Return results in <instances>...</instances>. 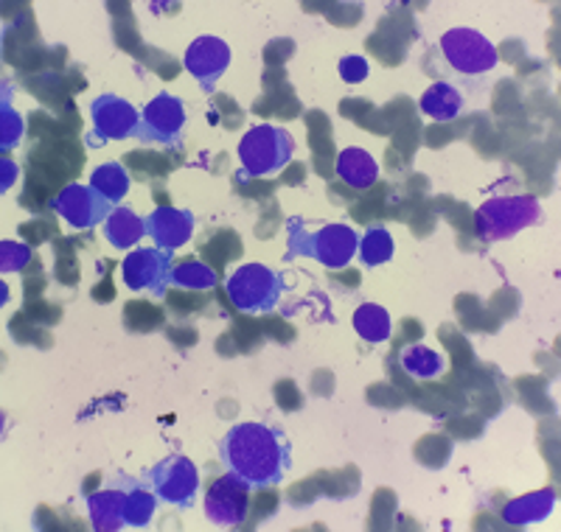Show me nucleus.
Segmentation results:
<instances>
[{
	"label": "nucleus",
	"mask_w": 561,
	"mask_h": 532,
	"mask_svg": "<svg viewBox=\"0 0 561 532\" xmlns=\"http://www.w3.org/2000/svg\"><path fill=\"white\" fill-rule=\"evenodd\" d=\"M222 465L244 479L253 490L275 488L293 469V449L287 435L270 424L244 420L225 431L219 440Z\"/></svg>",
	"instance_id": "nucleus-1"
},
{
	"label": "nucleus",
	"mask_w": 561,
	"mask_h": 532,
	"mask_svg": "<svg viewBox=\"0 0 561 532\" xmlns=\"http://www.w3.org/2000/svg\"><path fill=\"white\" fill-rule=\"evenodd\" d=\"M359 250V233L348 224H323L320 230L309 233L307 228H300V219L289 222V255H304V258L318 261L325 269H343L351 261L357 258Z\"/></svg>",
	"instance_id": "nucleus-2"
},
{
	"label": "nucleus",
	"mask_w": 561,
	"mask_h": 532,
	"mask_svg": "<svg viewBox=\"0 0 561 532\" xmlns=\"http://www.w3.org/2000/svg\"><path fill=\"white\" fill-rule=\"evenodd\" d=\"M295 140L284 127L255 124L239 140V165L244 177L270 180L293 163Z\"/></svg>",
	"instance_id": "nucleus-3"
},
{
	"label": "nucleus",
	"mask_w": 561,
	"mask_h": 532,
	"mask_svg": "<svg viewBox=\"0 0 561 532\" xmlns=\"http://www.w3.org/2000/svg\"><path fill=\"white\" fill-rule=\"evenodd\" d=\"M542 222V205L530 194H517V197H494L483 203L474 213V233L478 239L503 241L514 239L525 228Z\"/></svg>",
	"instance_id": "nucleus-4"
},
{
	"label": "nucleus",
	"mask_w": 561,
	"mask_h": 532,
	"mask_svg": "<svg viewBox=\"0 0 561 532\" xmlns=\"http://www.w3.org/2000/svg\"><path fill=\"white\" fill-rule=\"evenodd\" d=\"M280 275L264 264H244L225 284L230 303L242 314H270L280 300Z\"/></svg>",
	"instance_id": "nucleus-5"
},
{
	"label": "nucleus",
	"mask_w": 561,
	"mask_h": 532,
	"mask_svg": "<svg viewBox=\"0 0 561 532\" xmlns=\"http://www.w3.org/2000/svg\"><path fill=\"white\" fill-rule=\"evenodd\" d=\"M147 485L160 501L178 510H192L199 494V471L185 454H169L147 471Z\"/></svg>",
	"instance_id": "nucleus-6"
},
{
	"label": "nucleus",
	"mask_w": 561,
	"mask_h": 532,
	"mask_svg": "<svg viewBox=\"0 0 561 532\" xmlns=\"http://www.w3.org/2000/svg\"><path fill=\"white\" fill-rule=\"evenodd\" d=\"M438 45L449 68L460 77H483L497 68V48L474 28H449Z\"/></svg>",
	"instance_id": "nucleus-7"
},
{
	"label": "nucleus",
	"mask_w": 561,
	"mask_h": 532,
	"mask_svg": "<svg viewBox=\"0 0 561 532\" xmlns=\"http://www.w3.org/2000/svg\"><path fill=\"white\" fill-rule=\"evenodd\" d=\"M174 253L160 247H138L124 258L122 280L129 292H149L154 298H163L169 289V275H172Z\"/></svg>",
	"instance_id": "nucleus-8"
},
{
	"label": "nucleus",
	"mask_w": 561,
	"mask_h": 532,
	"mask_svg": "<svg viewBox=\"0 0 561 532\" xmlns=\"http://www.w3.org/2000/svg\"><path fill=\"white\" fill-rule=\"evenodd\" d=\"M185 127V104L172 93H158L147 107L140 109V135L144 143L154 147H180Z\"/></svg>",
	"instance_id": "nucleus-9"
},
{
	"label": "nucleus",
	"mask_w": 561,
	"mask_h": 532,
	"mask_svg": "<svg viewBox=\"0 0 561 532\" xmlns=\"http://www.w3.org/2000/svg\"><path fill=\"white\" fill-rule=\"evenodd\" d=\"M51 208L57 210V216L65 224H70L73 230H93L99 224H104L110 219V213L115 210V205L107 197H102L93 185H79L70 183L65 185L57 194V199L51 203Z\"/></svg>",
	"instance_id": "nucleus-10"
},
{
	"label": "nucleus",
	"mask_w": 561,
	"mask_h": 532,
	"mask_svg": "<svg viewBox=\"0 0 561 532\" xmlns=\"http://www.w3.org/2000/svg\"><path fill=\"white\" fill-rule=\"evenodd\" d=\"M90 124H93V143H110V140H127L140 135V109L133 102L115 93H102L90 104Z\"/></svg>",
	"instance_id": "nucleus-11"
},
{
	"label": "nucleus",
	"mask_w": 561,
	"mask_h": 532,
	"mask_svg": "<svg viewBox=\"0 0 561 532\" xmlns=\"http://www.w3.org/2000/svg\"><path fill=\"white\" fill-rule=\"evenodd\" d=\"M250 485L239 479L237 474H225L219 479L210 482V488L205 490V516L210 524L217 527H239L244 524L250 510Z\"/></svg>",
	"instance_id": "nucleus-12"
},
{
	"label": "nucleus",
	"mask_w": 561,
	"mask_h": 532,
	"mask_svg": "<svg viewBox=\"0 0 561 532\" xmlns=\"http://www.w3.org/2000/svg\"><path fill=\"white\" fill-rule=\"evenodd\" d=\"M185 70L197 79L199 88L205 93L217 88L219 79L225 77V70L230 65V45L222 37H214V34H203V37L194 39L188 48H185L183 57Z\"/></svg>",
	"instance_id": "nucleus-13"
},
{
	"label": "nucleus",
	"mask_w": 561,
	"mask_h": 532,
	"mask_svg": "<svg viewBox=\"0 0 561 532\" xmlns=\"http://www.w3.org/2000/svg\"><path fill=\"white\" fill-rule=\"evenodd\" d=\"M194 228H197V219L192 210L163 205L147 216V235L154 241V247L169 250V253L185 247L192 241Z\"/></svg>",
	"instance_id": "nucleus-14"
},
{
	"label": "nucleus",
	"mask_w": 561,
	"mask_h": 532,
	"mask_svg": "<svg viewBox=\"0 0 561 532\" xmlns=\"http://www.w3.org/2000/svg\"><path fill=\"white\" fill-rule=\"evenodd\" d=\"M88 516L90 527L96 532H115L127 527L124 519V482L118 479L110 488L96 490L88 496Z\"/></svg>",
	"instance_id": "nucleus-15"
},
{
	"label": "nucleus",
	"mask_w": 561,
	"mask_h": 532,
	"mask_svg": "<svg viewBox=\"0 0 561 532\" xmlns=\"http://www.w3.org/2000/svg\"><path fill=\"white\" fill-rule=\"evenodd\" d=\"M334 172L343 180L348 188L354 190H368L370 185L379 180V163L370 152L359 147H345L337 154V163H334Z\"/></svg>",
	"instance_id": "nucleus-16"
},
{
	"label": "nucleus",
	"mask_w": 561,
	"mask_h": 532,
	"mask_svg": "<svg viewBox=\"0 0 561 532\" xmlns=\"http://www.w3.org/2000/svg\"><path fill=\"white\" fill-rule=\"evenodd\" d=\"M102 230L110 247L133 250L135 244H140L144 235H147V219H140L133 208L118 205V208L110 213L107 222L102 224Z\"/></svg>",
	"instance_id": "nucleus-17"
},
{
	"label": "nucleus",
	"mask_w": 561,
	"mask_h": 532,
	"mask_svg": "<svg viewBox=\"0 0 561 532\" xmlns=\"http://www.w3.org/2000/svg\"><path fill=\"white\" fill-rule=\"evenodd\" d=\"M124 519H127V527H135V530H144V527L152 524V516L158 510V496L149 485L133 479V476H124Z\"/></svg>",
	"instance_id": "nucleus-18"
},
{
	"label": "nucleus",
	"mask_w": 561,
	"mask_h": 532,
	"mask_svg": "<svg viewBox=\"0 0 561 532\" xmlns=\"http://www.w3.org/2000/svg\"><path fill=\"white\" fill-rule=\"evenodd\" d=\"M463 104L466 102L458 88H453L447 82H435L421 93L419 107L427 118L438 120V124H447V120H455L463 113Z\"/></svg>",
	"instance_id": "nucleus-19"
},
{
	"label": "nucleus",
	"mask_w": 561,
	"mask_h": 532,
	"mask_svg": "<svg viewBox=\"0 0 561 532\" xmlns=\"http://www.w3.org/2000/svg\"><path fill=\"white\" fill-rule=\"evenodd\" d=\"M553 507H556L553 490H536V494L519 496V499L508 501V505L503 507V519L514 527H525V524H534V521L548 519Z\"/></svg>",
	"instance_id": "nucleus-20"
},
{
	"label": "nucleus",
	"mask_w": 561,
	"mask_h": 532,
	"mask_svg": "<svg viewBox=\"0 0 561 532\" xmlns=\"http://www.w3.org/2000/svg\"><path fill=\"white\" fill-rule=\"evenodd\" d=\"M354 331L363 343L382 345L390 336V314L379 303H363L354 311Z\"/></svg>",
	"instance_id": "nucleus-21"
},
{
	"label": "nucleus",
	"mask_w": 561,
	"mask_h": 532,
	"mask_svg": "<svg viewBox=\"0 0 561 532\" xmlns=\"http://www.w3.org/2000/svg\"><path fill=\"white\" fill-rule=\"evenodd\" d=\"M90 185L118 208L122 199H127L133 180H129V172L122 163H102L93 169V174H90Z\"/></svg>",
	"instance_id": "nucleus-22"
},
{
	"label": "nucleus",
	"mask_w": 561,
	"mask_h": 532,
	"mask_svg": "<svg viewBox=\"0 0 561 532\" xmlns=\"http://www.w3.org/2000/svg\"><path fill=\"white\" fill-rule=\"evenodd\" d=\"M219 284L217 273L210 269L203 261L185 258L180 264L172 266V275H169V286H178V289H192V292H208Z\"/></svg>",
	"instance_id": "nucleus-23"
},
{
	"label": "nucleus",
	"mask_w": 561,
	"mask_h": 532,
	"mask_svg": "<svg viewBox=\"0 0 561 532\" xmlns=\"http://www.w3.org/2000/svg\"><path fill=\"white\" fill-rule=\"evenodd\" d=\"M393 253H396V241L393 235H390V230L382 228V224H374V228L359 239L357 255L365 266L388 264V261L393 258Z\"/></svg>",
	"instance_id": "nucleus-24"
},
{
	"label": "nucleus",
	"mask_w": 561,
	"mask_h": 532,
	"mask_svg": "<svg viewBox=\"0 0 561 532\" xmlns=\"http://www.w3.org/2000/svg\"><path fill=\"white\" fill-rule=\"evenodd\" d=\"M399 359H402L404 373L413 375V379H435V375L444 373V359L438 356V350L427 348V345H410Z\"/></svg>",
	"instance_id": "nucleus-25"
},
{
	"label": "nucleus",
	"mask_w": 561,
	"mask_h": 532,
	"mask_svg": "<svg viewBox=\"0 0 561 532\" xmlns=\"http://www.w3.org/2000/svg\"><path fill=\"white\" fill-rule=\"evenodd\" d=\"M20 138H23V118L7 102L3 113H0V149H3V158H9L12 149H18Z\"/></svg>",
	"instance_id": "nucleus-26"
},
{
	"label": "nucleus",
	"mask_w": 561,
	"mask_h": 532,
	"mask_svg": "<svg viewBox=\"0 0 561 532\" xmlns=\"http://www.w3.org/2000/svg\"><path fill=\"white\" fill-rule=\"evenodd\" d=\"M28 261H32V247L28 244H20V241H3L0 244V273H20L26 269Z\"/></svg>",
	"instance_id": "nucleus-27"
},
{
	"label": "nucleus",
	"mask_w": 561,
	"mask_h": 532,
	"mask_svg": "<svg viewBox=\"0 0 561 532\" xmlns=\"http://www.w3.org/2000/svg\"><path fill=\"white\" fill-rule=\"evenodd\" d=\"M337 73H340V79H343V82L363 84L365 79H368V73H370V65H368V59L359 57V54H354V57L340 59Z\"/></svg>",
	"instance_id": "nucleus-28"
},
{
	"label": "nucleus",
	"mask_w": 561,
	"mask_h": 532,
	"mask_svg": "<svg viewBox=\"0 0 561 532\" xmlns=\"http://www.w3.org/2000/svg\"><path fill=\"white\" fill-rule=\"evenodd\" d=\"M0 165H3V183H0V188L9 190L14 183H18V174H20V172H18V165H14L9 158L0 160Z\"/></svg>",
	"instance_id": "nucleus-29"
}]
</instances>
